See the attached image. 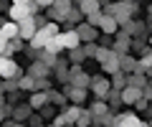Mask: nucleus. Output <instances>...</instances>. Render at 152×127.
Listing matches in <instances>:
<instances>
[{
    "label": "nucleus",
    "mask_w": 152,
    "mask_h": 127,
    "mask_svg": "<svg viewBox=\"0 0 152 127\" xmlns=\"http://www.w3.org/2000/svg\"><path fill=\"white\" fill-rule=\"evenodd\" d=\"M134 10H137L134 3H124V0H119V3H109V5L104 8L102 13H107V15H114V18H117V23L122 26V23H127V21L132 18V13H134Z\"/></svg>",
    "instance_id": "1"
},
{
    "label": "nucleus",
    "mask_w": 152,
    "mask_h": 127,
    "mask_svg": "<svg viewBox=\"0 0 152 127\" xmlns=\"http://www.w3.org/2000/svg\"><path fill=\"white\" fill-rule=\"evenodd\" d=\"M89 74L81 71V66L79 64H74V66H69V84H74V87H89Z\"/></svg>",
    "instance_id": "2"
},
{
    "label": "nucleus",
    "mask_w": 152,
    "mask_h": 127,
    "mask_svg": "<svg viewBox=\"0 0 152 127\" xmlns=\"http://www.w3.org/2000/svg\"><path fill=\"white\" fill-rule=\"evenodd\" d=\"M23 76V69L18 66L13 59H5L3 66H0V79H20Z\"/></svg>",
    "instance_id": "3"
},
{
    "label": "nucleus",
    "mask_w": 152,
    "mask_h": 127,
    "mask_svg": "<svg viewBox=\"0 0 152 127\" xmlns=\"http://www.w3.org/2000/svg\"><path fill=\"white\" fill-rule=\"evenodd\" d=\"M89 89L96 94V99H104V97H107V92L112 89V81H109L107 76H96V79H91V81H89Z\"/></svg>",
    "instance_id": "4"
},
{
    "label": "nucleus",
    "mask_w": 152,
    "mask_h": 127,
    "mask_svg": "<svg viewBox=\"0 0 152 127\" xmlns=\"http://www.w3.org/2000/svg\"><path fill=\"white\" fill-rule=\"evenodd\" d=\"M28 15H33L31 8H28V3H13V5L8 8V18L15 21V23H20L23 18H28Z\"/></svg>",
    "instance_id": "5"
},
{
    "label": "nucleus",
    "mask_w": 152,
    "mask_h": 127,
    "mask_svg": "<svg viewBox=\"0 0 152 127\" xmlns=\"http://www.w3.org/2000/svg\"><path fill=\"white\" fill-rule=\"evenodd\" d=\"M76 33H79V38H81V43H89V41H96L99 38V31L94 26H89L86 21H81L79 26H76Z\"/></svg>",
    "instance_id": "6"
},
{
    "label": "nucleus",
    "mask_w": 152,
    "mask_h": 127,
    "mask_svg": "<svg viewBox=\"0 0 152 127\" xmlns=\"http://www.w3.org/2000/svg\"><path fill=\"white\" fill-rule=\"evenodd\" d=\"M18 26H20V38L23 41H31L33 36H36V31H38V23H36V18H33V15L23 18Z\"/></svg>",
    "instance_id": "7"
},
{
    "label": "nucleus",
    "mask_w": 152,
    "mask_h": 127,
    "mask_svg": "<svg viewBox=\"0 0 152 127\" xmlns=\"http://www.w3.org/2000/svg\"><path fill=\"white\" fill-rule=\"evenodd\" d=\"M51 36H53V33H51L48 28H46V26H41V28L36 31V36L31 38L33 51H38V48H46V43H48V38H51Z\"/></svg>",
    "instance_id": "8"
},
{
    "label": "nucleus",
    "mask_w": 152,
    "mask_h": 127,
    "mask_svg": "<svg viewBox=\"0 0 152 127\" xmlns=\"http://www.w3.org/2000/svg\"><path fill=\"white\" fill-rule=\"evenodd\" d=\"M28 104L33 109H41L43 104H48V89H33L31 97H28Z\"/></svg>",
    "instance_id": "9"
},
{
    "label": "nucleus",
    "mask_w": 152,
    "mask_h": 127,
    "mask_svg": "<svg viewBox=\"0 0 152 127\" xmlns=\"http://www.w3.org/2000/svg\"><path fill=\"white\" fill-rule=\"evenodd\" d=\"M127 84H129V87H137V89H145L147 84H150V79H147V71H142V69H134V71H129V76H127Z\"/></svg>",
    "instance_id": "10"
},
{
    "label": "nucleus",
    "mask_w": 152,
    "mask_h": 127,
    "mask_svg": "<svg viewBox=\"0 0 152 127\" xmlns=\"http://www.w3.org/2000/svg\"><path fill=\"white\" fill-rule=\"evenodd\" d=\"M61 36V43H64V48H76V46H81V38H79V33H76V28H71V31H64Z\"/></svg>",
    "instance_id": "11"
},
{
    "label": "nucleus",
    "mask_w": 152,
    "mask_h": 127,
    "mask_svg": "<svg viewBox=\"0 0 152 127\" xmlns=\"http://www.w3.org/2000/svg\"><path fill=\"white\" fill-rule=\"evenodd\" d=\"M145 122L134 115V112H124V115H117V127H140Z\"/></svg>",
    "instance_id": "12"
},
{
    "label": "nucleus",
    "mask_w": 152,
    "mask_h": 127,
    "mask_svg": "<svg viewBox=\"0 0 152 127\" xmlns=\"http://www.w3.org/2000/svg\"><path fill=\"white\" fill-rule=\"evenodd\" d=\"M99 28H102L104 36H114V33H117V28H119V23H117V18H114V15H107V13H104Z\"/></svg>",
    "instance_id": "13"
},
{
    "label": "nucleus",
    "mask_w": 152,
    "mask_h": 127,
    "mask_svg": "<svg viewBox=\"0 0 152 127\" xmlns=\"http://www.w3.org/2000/svg\"><path fill=\"white\" fill-rule=\"evenodd\" d=\"M66 94H69V99L74 102V104H81V102L86 99V87H74V84H69V87H66Z\"/></svg>",
    "instance_id": "14"
},
{
    "label": "nucleus",
    "mask_w": 152,
    "mask_h": 127,
    "mask_svg": "<svg viewBox=\"0 0 152 127\" xmlns=\"http://www.w3.org/2000/svg\"><path fill=\"white\" fill-rule=\"evenodd\" d=\"M140 97H142V89H137V87H129V84H127V87L122 89V102H124V104H134Z\"/></svg>",
    "instance_id": "15"
},
{
    "label": "nucleus",
    "mask_w": 152,
    "mask_h": 127,
    "mask_svg": "<svg viewBox=\"0 0 152 127\" xmlns=\"http://www.w3.org/2000/svg\"><path fill=\"white\" fill-rule=\"evenodd\" d=\"M28 74H31V76H36V79L48 76V74H51V66H46V64H43L41 59H36V61L31 64V71H28Z\"/></svg>",
    "instance_id": "16"
},
{
    "label": "nucleus",
    "mask_w": 152,
    "mask_h": 127,
    "mask_svg": "<svg viewBox=\"0 0 152 127\" xmlns=\"http://www.w3.org/2000/svg\"><path fill=\"white\" fill-rule=\"evenodd\" d=\"M137 61H140V59H134V56H129V54H119V69L124 74H129V71L137 69Z\"/></svg>",
    "instance_id": "17"
},
{
    "label": "nucleus",
    "mask_w": 152,
    "mask_h": 127,
    "mask_svg": "<svg viewBox=\"0 0 152 127\" xmlns=\"http://www.w3.org/2000/svg\"><path fill=\"white\" fill-rule=\"evenodd\" d=\"M102 71H104V74H109V76H112L114 71H119V54H117V51H114V54L102 64Z\"/></svg>",
    "instance_id": "18"
},
{
    "label": "nucleus",
    "mask_w": 152,
    "mask_h": 127,
    "mask_svg": "<svg viewBox=\"0 0 152 127\" xmlns=\"http://www.w3.org/2000/svg\"><path fill=\"white\" fill-rule=\"evenodd\" d=\"M112 48L117 51V54H129V48H132V38H129V36H117V41L112 43Z\"/></svg>",
    "instance_id": "19"
},
{
    "label": "nucleus",
    "mask_w": 152,
    "mask_h": 127,
    "mask_svg": "<svg viewBox=\"0 0 152 127\" xmlns=\"http://www.w3.org/2000/svg\"><path fill=\"white\" fill-rule=\"evenodd\" d=\"M81 21H84V10L79 5H71L69 13H66V23H69V26H79Z\"/></svg>",
    "instance_id": "20"
},
{
    "label": "nucleus",
    "mask_w": 152,
    "mask_h": 127,
    "mask_svg": "<svg viewBox=\"0 0 152 127\" xmlns=\"http://www.w3.org/2000/svg\"><path fill=\"white\" fill-rule=\"evenodd\" d=\"M23 48V38L18 36V38H8V46H5V51H3V56L5 59H13V54L15 51H20Z\"/></svg>",
    "instance_id": "21"
},
{
    "label": "nucleus",
    "mask_w": 152,
    "mask_h": 127,
    "mask_svg": "<svg viewBox=\"0 0 152 127\" xmlns=\"http://www.w3.org/2000/svg\"><path fill=\"white\" fill-rule=\"evenodd\" d=\"M0 31H3L5 38H18V36H20V26H18L15 21H8L5 26H0Z\"/></svg>",
    "instance_id": "22"
},
{
    "label": "nucleus",
    "mask_w": 152,
    "mask_h": 127,
    "mask_svg": "<svg viewBox=\"0 0 152 127\" xmlns=\"http://www.w3.org/2000/svg\"><path fill=\"white\" fill-rule=\"evenodd\" d=\"M36 59H41L46 66L53 69V66H56V61H58V54H51L48 48H38V56H36Z\"/></svg>",
    "instance_id": "23"
},
{
    "label": "nucleus",
    "mask_w": 152,
    "mask_h": 127,
    "mask_svg": "<svg viewBox=\"0 0 152 127\" xmlns=\"http://www.w3.org/2000/svg\"><path fill=\"white\" fill-rule=\"evenodd\" d=\"M122 31H124L127 36H137V33H142V31H145V26H142L140 21H127V23H122Z\"/></svg>",
    "instance_id": "24"
},
{
    "label": "nucleus",
    "mask_w": 152,
    "mask_h": 127,
    "mask_svg": "<svg viewBox=\"0 0 152 127\" xmlns=\"http://www.w3.org/2000/svg\"><path fill=\"white\" fill-rule=\"evenodd\" d=\"M76 5L84 10V18H86L89 13H94V10H99V8H102V0H79Z\"/></svg>",
    "instance_id": "25"
},
{
    "label": "nucleus",
    "mask_w": 152,
    "mask_h": 127,
    "mask_svg": "<svg viewBox=\"0 0 152 127\" xmlns=\"http://www.w3.org/2000/svg\"><path fill=\"white\" fill-rule=\"evenodd\" d=\"M18 89H23V92H33L36 89V76H31V74H23L20 79H18Z\"/></svg>",
    "instance_id": "26"
},
{
    "label": "nucleus",
    "mask_w": 152,
    "mask_h": 127,
    "mask_svg": "<svg viewBox=\"0 0 152 127\" xmlns=\"http://www.w3.org/2000/svg\"><path fill=\"white\" fill-rule=\"evenodd\" d=\"M109 81H112L114 89H124V87H127V74L119 69V71H114V74H112V79H109Z\"/></svg>",
    "instance_id": "27"
},
{
    "label": "nucleus",
    "mask_w": 152,
    "mask_h": 127,
    "mask_svg": "<svg viewBox=\"0 0 152 127\" xmlns=\"http://www.w3.org/2000/svg\"><path fill=\"white\" fill-rule=\"evenodd\" d=\"M150 66H152V46L142 51V59L137 61V69H142V71H145V69H150Z\"/></svg>",
    "instance_id": "28"
},
{
    "label": "nucleus",
    "mask_w": 152,
    "mask_h": 127,
    "mask_svg": "<svg viewBox=\"0 0 152 127\" xmlns=\"http://www.w3.org/2000/svg\"><path fill=\"white\" fill-rule=\"evenodd\" d=\"M46 48H48L51 54H61V51H66V48H64V43H61V36H51L48 43H46Z\"/></svg>",
    "instance_id": "29"
},
{
    "label": "nucleus",
    "mask_w": 152,
    "mask_h": 127,
    "mask_svg": "<svg viewBox=\"0 0 152 127\" xmlns=\"http://www.w3.org/2000/svg\"><path fill=\"white\" fill-rule=\"evenodd\" d=\"M76 125H79V127H89V125H94V115H91V109H81V115L76 117Z\"/></svg>",
    "instance_id": "30"
},
{
    "label": "nucleus",
    "mask_w": 152,
    "mask_h": 127,
    "mask_svg": "<svg viewBox=\"0 0 152 127\" xmlns=\"http://www.w3.org/2000/svg\"><path fill=\"white\" fill-rule=\"evenodd\" d=\"M107 112H109V104H107L104 99H96V102L91 104V115H94V120H96V117H102V115H107Z\"/></svg>",
    "instance_id": "31"
},
{
    "label": "nucleus",
    "mask_w": 152,
    "mask_h": 127,
    "mask_svg": "<svg viewBox=\"0 0 152 127\" xmlns=\"http://www.w3.org/2000/svg\"><path fill=\"white\" fill-rule=\"evenodd\" d=\"M69 59H71V64H81V61L86 59V51H84L81 46H76V48H69Z\"/></svg>",
    "instance_id": "32"
},
{
    "label": "nucleus",
    "mask_w": 152,
    "mask_h": 127,
    "mask_svg": "<svg viewBox=\"0 0 152 127\" xmlns=\"http://www.w3.org/2000/svg\"><path fill=\"white\" fill-rule=\"evenodd\" d=\"M66 99H69V97H66V94L56 92V89H48V102H53L56 107H64V104H66Z\"/></svg>",
    "instance_id": "33"
},
{
    "label": "nucleus",
    "mask_w": 152,
    "mask_h": 127,
    "mask_svg": "<svg viewBox=\"0 0 152 127\" xmlns=\"http://www.w3.org/2000/svg\"><path fill=\"white\" fill-rule=\"evenodd\" d=\"M112 54H114V48H109V46H99V48H96V54H94V59H96L99 64H104V61H107Z\"/></svg>",
    "instance_id": "34"
},
{
    "label": "nucleus",
    "mask_w": 152,
    "mask_h": 127,
    "mask_svg": "<svg viewBox=\"0 0 152 127\" xmlns=\"http://www.w3.org/2000/svg\"><path fill=\"white\" fill-rule=\"evenodd\" d=\"M48 21H56V23H64L66 21V13L64 10H58V8H53V5H48Z\"/></svg>",
    "instance_id": "35"
},
{
    "label": "nucleus",
    "mask_w": 152,
    "mask_h": 127,
    "mask_svg": "<svg viewBox=\"0 0 152 127\" xmlns=\"http://www.w3.org/2000/svg\"><path fill=\"white\" fill-rule=\"evenodd\" d=\"M102 18H104V13H102V8H99V10H94V13H89V15L84 18V21H86L89 26H94V28H99V23H102Z\"/></svg>",
    "instance_id": "36"
},
{
    "label": "nucleus",
    "mask_w": 152,
    "mask_h": 127,
    "mask_svg": "<svg viewBox=\"0 0 152 127\" xmlns=\"http://www.w3.org/2000/svg\"><path fill=\"white\" fill-rule=\"evenodd\" d=\"M31 104H23V107H13V115H15V120H26V117H31Z\"/></svg>",
    "instance_id": "37"
},
{
    "label": "nucleus",
    "mask_w": 152,
    "mask_h": 127,
    "mask_svg": "<svg viewBox=\"0 0 152 127\" xmlns=\"http://www.w3.org/2000/svg\"><path fill=\"white\" fill-rule=\"evenodd\" d=\"M64 115H66V120H69V125H76V117L81 115V107H79V104H74V107H69V109H66Z\"/></svg>",
    "instance_id": "38"
},
{
    "label": "nucleus",
    "mask_w": 152,
    "mask_h": 127,
    "mask_svg": "<svg viewBox=\"0 0 152 127\" xmlns=\"http://www.w3.org/2000/svg\"><path fill=\"white\" fill-rule=\"evenodd\" d=\"M0 89H3V92H18V79H3V81H0Z\"/></svg>",
    "instance_id": "39"
},
{
    "label": "nucleus",
    "mask_w": 152,
    "mask_h": 127,
    "mask_svg": "<svg viewBox=\"0 0 152 127\" xmlns=\"http://www.w3.org/2000/svg\"><path fill=\"white\" fill-rule=\"evenodd\" d=\"M51 5H53V8H58V10H64V13H69V8L74 5V3H71V0H53Z\"/></svg>",
    "instance_id": "40"
},
{
    "label": "nucleus",
    "mask_w": 152,
    "mask_h": 127,
    "mask_svg": "<svg viewBox=\"0 0 152 127\" xmlns=\"http://www.w3.org/2000/svg\"><path fill=\"white\" fill-rule=\"evenodd\" d=\"M64 125H69V120H66V115L61 112V115H58V117L53 120V127H64Z\"/></svg>",
    "instance_id": "41"
},
{
    "label": "nucleus",
    "mask_w": 152,
    "mask_h": 127,
    "mask_svg": "<svg viewBox=\"0 0 152 127\" xmlns=\"http://www.w3.org/2000/svg\"><path fill=\"white\" fill-rule=\"evenodd\" d=\"M142 94H145L147 99H150V102H152V84H147V87H145V89H142Z\"/></svg>",
    "instance_id": "42"
},
{
    "label": "nucleus",
    "mask_w": 152,
    "mask_h": 127,
    "mask_svg": "<svg viewBox=\"0 0 152 127\" xmlns=\"http://www.w3.org/2000/svg\"><path fill=\"white\" fill-rule=\"evenodd\" d=\"M5 46H8V38H5V36H3V31H0V54L5 51Z\"/></svg>",
    "instance_id": "43"
},
{
    "label": "nucleus",
    "mask_w": 152,
    "mask_h": 127,
    "mask_svg": "<svg viewBox=\"0 0 152 127\" xmlns=\"http://www.w3.org/2000/svg\"><path fill=\"white\" fill-rule=\"evenodd\" d=\"M36 3H38V5H41V8H48L51 3H53V0H36Z\"/></svg>",
    "instance_id": "44"
},
{
    "label": "nucleus",
    "mask_w": 152,
    "mask_h": 127,
    "mask_svg": "<svg viewBox=\"0 0 152 127\" xmlns=\"http://www.w3.org/2000/svg\"><path fill=\"white\" fill-rule=\"evenodd\" d=\"M5 104V92H3V89H0V107Z\"/></svg>",
    "instance_id": "45"
},
{
    "label": "nucleus",
    "mask_w": 152,
    "mask_h": 127,
    "mask_svg": "<svg viewBox=\"0 0 152 127\" xmlns=\"http://www.w3.org/2000/svg\"><path fill=\"white\" fill-rule=\"evenodd\" d=\"M13 3H31V0H13Z\"/></svg>",
    "instance_id": "46"
},
{
    "label": "nucleus",
    "mask_w": 152,
    "mask_h": 127,
    "mask_svg": "<svg viewBox=\"0 0 152 127\" xmlns=\"http://www.w3.org/2000/svg\"><path fill=\"white\" fill-rule=\"evenodd\" d=\"M3 61H5V56H3V54H0V66H3Z\"/></svg>",
    "instance_id": "47"
},
{
    "label": "nucleus",
    "mask_w": 152,
    "mask_h": 127,
    "mask_svg": "<svg viewBox=\"0 0 152 127\" xmlns=\"http://www.w3.org/2000/svg\"><path fill=\"white\" fill-rule=\"evenodd\" d=\"M124 3H134V0H124Z\"/></svg>",
    "instance_id": "48"
},
{
    "label": "nucleus",
    "mask_w": 152,
    "mask_h": 127,
    "mask_svg": "<svg viewBox=\"0 0 152 127\" xmlns=\"http://www.w3.org/2000/svg\"><path fill=\"white\" fill-rule=\"evenodd\" d=\"M150 46H152V36H150Z\"/></svg>",
    "instance_id": "49"
},
{
    "label": "nucleus",
    "mask_w": 152,
    "mask_h": 127,
    "mask_svg": "<svg viewBox=\"0 0 152 127\" xmlns=\"http://www.w3.org/2000/svg\"><path fill=\"white\" fill-rule=\"evenodd\" d=\"M71 3H79V0H71Z\"/></svg>",
    "instance_id": "50"
},
{
    "label": "nucleus",
    "mask_w": 152,
    "mask_h": 127,
    "mask_svg": "<svg viewBox=\"0 0 152 127\" xmlns=\"http://www.w3.org/2000/svg\"><path fill=\"white\" fill-rule=\"evenodd\" d=\"M150 125H152V120H150Z\"/></svg>",
    "instance_id": "51"
}]
</instances>
